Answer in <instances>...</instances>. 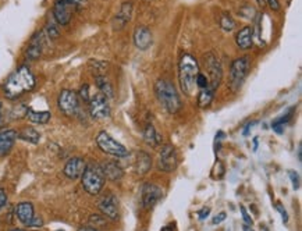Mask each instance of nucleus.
Masks as SVG:
<instances>
[{"label":"nucleus","instance_id":"f257e3e1","mask_svg":"<svg viewBox=\"0 0 302 231\" xmlns=\"http://www.w3.org/2000/svg\"><path fill=\"white\" fill-rule=\"evenodd\" d=\"M36 85V78L32 74L31 68L27 64H22L8 75L6 82L3 84V92L4 96L10 101L18 99L27 92H31Z\"/></svg>","mask_w":302,"mask_h":231},{"label":"nucleus","instance_id":"f03ea898","mask_svg":"<svg viewBox=\"0 0 302 231\" xmlns=\"http://www.w3.org/2000/svg\"><path fill=\"white\" fill-rule=\"evenodd\" d=\"M199 73V64L194 56L189 53H184L178 61V82L182 94L187 96L194 95L195 78Z\"/></svg>","mask_w":302,"mask_h":231},{"label":"nucleus","instance_id":"7ed1b4c3","mask_svg":"<svg viewBox=\"0 0 302 231\" xmlns=\"http://www.w3.org/2000/svg\"><path fill=\"white\" fill-rule=\"evenodd\" d=\"M154 94L161 106L170 115H175L181 110V99L175 87L167 80H159L154 84Z\"/></svg>","mask_w":302,"mask_h":231},{"label":"nucleus","instance_id":"20e7f679","mask_svg":"<svg viewBox=\"0 0 302 231\" xmlns=\"http://www.w3.org/2000/svg\"><path fill=\"white\" fill-rule=\"evenodd\" d=\"M105 181H106V178L102 170V166L99 164H88L81 176V183H82L84 190L91 195H98L103 188Z\"/></svg>","mask_w":302,"mask_h":231},{"label":"nucleus","instance_id":"39448f33","mask_svg":"<svg viewBox=\"0 0 302 231\" xmlns=\"http://www.w3.org/2000/svg\"><path fill=\"white\" fill-rule=\"evenodd\" d=\"M249 73V59L247 56H242L235 59L231 63L230 67V81L228 87L231 89V92H238L241 89L242 84L245 81V78L248 77Z\"/></svg>","mask_w":302,"mask_h":231},{"label":"nucleus","instance_id":"423d86ee","mask_svg":"<svg viewBox=\"0 0 302 231\" xmlns=\"http://www.w3.org/2000/svg\"><path fill=\"white\" fill-rule=\"evenodd\" d=\"M96 143L99 146V149L105 153H108L110 156L114 157H126L128 156V149L121 145L120 142H117L113 136L108 134L106 131H101L98 136H96Z\"/></svg>","mask_w":302,"mask_h":231},{"label":"nucleus","instance_id":"0eeeda50","mask_svg":"<svg viewBox=\"0 0 302 231\" xmlns=\"http://www.w3.org/2000/svg\"><path fill=\"white\" fill-rule=\"evenodd\" d=\"M57 105L59 109L64 116L67 117H73L77 116V113L80 112V99L77 92L71 91V89H63L57 99Z\"/></svg>","mask_w":302,"mask_h":231},{"label":"nucleus","instance_id":"6e6552de","mask_svg":"<svg viewBox=\"0 0 302 231\" xmlns=\"http://www.w3.org/2000/svg\"><path fill=\"white\" fill-rule=\"evenodd\" d=\"M205 67L208 70L209 85L213 89L219 88L223 78V68L220 60L216 57L213 52H209L205 55Z\"/></svg>","mask_w":302,"mask_h":231},{"label":"nucleus","instance_id":"1a4fd4ad","mask_svg":"<svg viewBox=\"0 0 302 231\" xmlns=\"http://www.w3.org/2000/svg\"><path fill=\"white\" fill-rule=\"evenodd\" d=\"M89 113L95 120H105L110 117V105H109L108 98L102 94H96L89 99Z\"/></svg>","mask_w":302,"mask_h":231},{"label":"nucleus","instance_id":"9d476101","mask_svg":"<svg viewBox=\"0 0 302 231\" xmlns=\"http://www.w3.org/2000/svg\"><path fill=\"white\" fill-rule=\"evenodd\" d=\"M178 164V155L173 145H164L159 153V169L166 173H171L177 169Z\"/></svg>","mask_w":302,"mask_h":231},{"label":"nucleus","instance_id":"9b49d317","mask_svg":"<svg viewBox=\"0 0 302 231\" xmlns=\"http://www.w3.org/2000/svg\"><path fill=\"white\" fill-rule=\"evenodd\" d=\"M75 8L67 0H56L53 6V17L59 25H68L73 18Z\"/></svg>","mask_w":302,"mask_h":231},{"label":"nucleus","instance_id":"f8f14e48","mask_svg":"<svg viewBox=\"0 0 302 231\" xmlns=\"http://www.w3.org/2000/svg\"><path fill=\"white\" fill-rule=\"evenodd\" d=\"M142 205L145 209H151L154 205L157 204V201L161 198V190L152 183H145L142 185Z\"/></svg>","mask_w":302,"mask_h":231},{"label":"nucleus","instance_id":"ddd939ff","mask_svg":"<svg viewBox=\"0 0 302 231\" xmlns=\"http://www.w3.org/2000/svg\"><path fill=\"white\" fill-rule=\"evenodd\" d=\"M43 46H45V31H39L29 41V45L25 50V57L28 60H38L42 56Z\"/></svg>","mask_w":302,"mask_h":231},{"label":"nucleus","instance_id":"4468645a","mask_svg":"<svg viewBox=\"0 0 302 231\" xmlns=\"http://www.w3.org/2000/svg\"><path fill=\"white\" fill-rule=\"evenodd\" d=\"M85 167H87V163H85L84 159H81V157H71V159H68L67 163L64 164L63 173L70 180H77V178H80L82 176Z\"/></svg>","mask_w":302,"mask_h":231},{"label":"nucleus","instance_id":"2eb2a0df","mask_svg":"<svg viewBox=\"0 0 302 231\" xmlns=\"http://www.w3.org/2000/svg\"><path fill=\"white\" fill-rule=\"evenodd\" d=\"M98 208L105 215V218L110 219V220L119 219V205H117V199L113 195H106L102 198L98 204Z\"/></svg>","mask_w":302,"mask_h":231},{"label":"nucleus","instance_id":"dca6fc26","mask_svg":"<svg viewBox=\"0 0 302 231\" xmlns=\"http://www.w3.org/2000/svg\"><path fill=\"white\" fill-rule=\"evenodd\" d=\"M18 138V132L13 128H6L0 131V157L6 156L13 149L14 143Z\"/></svg>","mask_w":302,"mask_h":231},{"label":"nucleus","instance_id":"f3484780","mask_svg":"<svg viewBox=\"0 0 302 231\" xmlns=\"http://www.w3.org/2000/svg\"><path fill=\"white\" fill-rule=\"evenodd\" d=\"M133 41H134L135 48L140 50H147L152 45V32L148 27H137L133 35Z\"/></svg>","mask_w":302,"mask_h":231},{"label":"nucleus","instance_id":"a211bd4d","mask_svg":"<svg viewBox=\"0 0 302 231\" xmlns=\"http://www.w3.org/2000/svg\"><path fill=\"white\" fill-rule=\"evenodd\" d=\"M131 15H133V3H130V1L123 3V6L120 7L119 13L116 14L113 20L114 29H123L126 27V24L130 22Z\"/></svg>","mask_w":302,"mask_h":231},{"label":"nucleus","instance_id":"6ab92c4d","mask_svg":"<svg viewBox=\"0 0 302 231\" xmlns=\"http://www.w3.org/2000/svg\"><path fill=\"white\" fill-rule=\"evenodd\" d=\"M235 43L237 46L242 50H249L254 45V32H252V27L248 25V27L241 28L237 35H235Z\"/></svg>","mask_w":302,"mask_h":231},{"label":"nucleus","instance_id":"aec40b11","mask_svg":"<svg viewBox=\"0 0 302 231\" xmlns=\"http://www.w3.org/2000/svg\"><path fill=\"white\" fill-rule=\"evenodd\" d=\"M15 216L24 226H28L34 219V206L31 202H21L15 206Z\"/></svg>","mask_w":302,"mask_h":231},{"label":"nucleus","instance_id":"412c9836","mask_svg":"<svg viewBox=\"0 0 302 231\" xmlns=\"http://www.w3.org/2000/svg\"><path fill=\"white\" fill-rule=\"evenodd\" d=\"M102 170H103L105 178L109 181H113V183L120 181L124 176V171L120 167V164H117V162H109L102 167Z\"/></svg>","mask_w":302,"mask_h":231},{"label":"nucleus","instance_id":"4be33fe9","mask_svg":"<svg viewBox=\"0 0 302 231\" xmlns=\"http://www.w3.org/2000/svg\"><path fill=\"white\" fill-rule=\"evenodd\" d=\"M144 141L148 146L152 148H157L161 143V135L156 131L152 124H147L144 128Z\"/></svg>","mask_w":302,"mask_h":231},{"label":"nucleus","instance_id":"5701e85b","mask_svg":"<svg viewBox=\"0 0 302 231\" xmlns=\"http://www.w3.org/2000/svg\"><path fill=\"white\" fill-rule=\"evenodd\" d=\"M152 167V157L149 156L147 152H140L137 155V162H135V170L140 176H145Z\"/></svg>","mask_w":302,"mask_h":231},{"label":"nucleus","instance_id":"b1692460","mask_svg":"<svg viewBox=\"0 0 302 231\" xmlns=\"http://www.w3.org/2000/svg\"><path fill=\"white\" fill-rule=\"evenodd\" d=\"M215 94L216 89L212 88L210 85H208L206 88L201 89V92L198 95V106L202 108V109L210 106V103L213 102V99H215Z\"/></svg>","mask_w":302,"mask_h":231},{"label":"nucleus","instance_id":"393cba45","mask_svg":"<svg viewBox=\"0 0 302 231\" xmlns=\"http://www.w3.org/2000/svg\"><path fill=\"white\" fill-rule=\"evenodd\" d=\"M25 117L34 124H46L50 120L52 115H50V112H38V110L28 109Z\"/></svg>","mask_w":302,"mask_h":231},{"label":"nucleus","instance_id":"a878e982","mask_svg":"<svg viewBox=\"0 0 302 231\" xmlns=\"http://www.w3.org/2000/svg\"><path fill=\"white\" fill-rule=\"evenodd\" d=\"M18 138L22 139V141H25V142L36 145L40 141V134L34 127H25V128L21 129L20 132H18Z\"/></svg>","mask_w":302,"mask_h":231},{"label":"nucleus","instance_id":"bb28decb","mask_svg":"<svg viewBox=\"0 0 302 231\" xmlns=\"http://www.w3.org/2000/svg\"><path fill=\"white\" fill-rule=\"evenodd\" d=\"M95 81H96V87L99 88L102 95H105L106 98L113 96V87H112V84L109 82V80L105 75H96Z\"/></svg>","mask_w":302,"mask_h":231},{"label":"nucleus","instance_id":"cd10ccee","mask_svg":"<svg viewBox=\"0 0 302 231\" xmlns=\"http://www.w3.org/2000/svg\"><path fill=\"white\" fill-rule=\"evenodd\" d=\"M293 112H294V109H291L287 113V115L282 116V117H279V118H276L275 121H273V124H272V128H273V131H276L277 134H282L283 131H284V124L289 121L290 118H291V115H293Z\"/></svg>","mask_w":302,"mask_h":231},{"label":"nucleus","instance_id":"c85d7f7f","mask_svg":"<svg viewBox=\"0 0 302 231\" xmlns=\"http://www.w3.org/2000/svg\"><path fill=\"white\" fill-rule=\"evenodd\" d=\"M219 24H220L223 31H227V32L233 31L235 28V21L230 14H222L220 18H219Z\"/></svg>","mask_w":302,"mask_h":231},{"label":"nucleus","instance_id":"c756f323","mask_svg":"<svg viewBox=\"0 0 302 231\" xmlns=\"http://www.w3.org/2000/svg\"><path fill=\"white\" fill-rule=\"evenodd\" d=\"M195 85L198 87V88H206L209 85V80H208V77L206 75L203 74V73H198V75H196V78H195Z\"/></svg>","mask_w":302,"mask_h":231},{"label":"nucleus","instance_id":"7c9ffc66","mask_svg":"<svg viewBox=\"0 0 302 231\" xmlns=\"http://www.w3.org/2000/svg\"><path fill=\"white\" fill-rule=\"evenodd\" d=\"M77 95H78V98H81L84 102H89V99H91V95H89V85L84 84Z\"/></svg>","mask_w":302,"mask_h":231},{"label":"nucleus","instance_id":"2f4dec72","mask_svg":"<svg viewBox=\"0 0 302 231\" xmlns=\"http://www.w3.org/2000/svg\"><path fill=\"white\" fill-rule=\"evenodd\" d=\"M45 31H46L47 36L52 38V39H56V38L59 36V29H57V27H56L54 24H49Z\"/></svg>","mask_w":302,"mask_h":231},{"label":"nucleus","instance_id":"473e14b6","mask_svg":"<svg viewBox=\"0 0 302 231\" xmlns=\"http://www.w3.org/2000/svg\"><path fill=\"white\" fill-rule=\"evenodd\" d=\"M89 66L94 68V73H102V70L106 67V63H103V61L99 60H91L89 61Z\"/></svg>","mask_w":302,"mask_h":231},{"label":"nucleus","instance_id":"72a5a7b5","mask_svg":"<svg viewBox=\"0 0 302 231\" xmlns=\"http://www.w3.org/2000/svg\"><path fill=\"white\" fill-rule=\"evenodd\" d=\"M289 174L291 181H293V188H294V190H298V188H300V176H298V173L294 170H290Z\"/></svg>","mask_w":302,"mask_h":231},{"label":"nucleus","instance_id":"f704fd0d","mask_svg":"<svg viewBox=\"0 0 302 231\" xmlns=\"http://www.w3.org/2000/svg\"><path fill=\"white\" fill-rule=\"evenodd\" d=\"M240 211H241V213H242V219H244L245 225H249V226L254 225V220L251 219V216L248 215V212H247V209H245L244 206H240Z\"/></svg>","mask_w":302,"mask_h":231},{"label":"nucleus","instance_id":"c9c22d12","mask_svg":"<svg viewBox=\"0 0 302 231\" xmlns=\"http://www.w3.org/2000/svg\"><path fill=\"white\" fill-rule=\"evenodd\" d=\"M43 226V220L39 216H34V219L31 220V223L27 227H32V229H40Z\"/></svg>","mask_w":302,"mask_h":231},{"label":"nucleus","instance_id":"e433bc0d","mask_svg":"<svg viewBox=\"0 0 302 231\" xmlns=\"http://www.w3.org/2000/svg\"><path fill=\"white\" fill-rule=\"evenodd\" d=\"M67 1L71 4V6L74 7L75 11L81 10L82 7L85 6V3H87V0H67Z\"/></svg>","mask_w":302,"mask_h":231},{"label":"nucleus","instance_id":"4c0bfd02","mask_svg":"<svg viewBox=\"0 0 302 231\" xmlns=\"http://www.w3.org/2000/svg\"><path fill=\"white\" fill-rule=\"evenodd\" d=\"M276 208H277V211L280 212V215H282L283 223H287V222H289V215H287V211H286V209H284L280 204L276 205Z\"/></svg>","mask_w":302,"mask_h":231},{"label":"nucleus","instance_id":"58836bf2","mask_svg":"<svg viewBox=\"0 0 302 231\" xmlns=\"http://www.w3.org/2000/svg\"><path fill=\"white\" fill-rule=\"evenodd\" d=\"M7 204V194H6V191L4 190H1L0 188V212H1V209L6 206Z\"/></svg>","mask_w":302,"mask_h":231},{"label":"nucleus","instance_id":"ea45409f","mask_svg":"<svg viewBox=\"0 0 302 231\" xmlns=\"http://www.w3.org/2000/svg\"><path fill=\"white\" fill-rule=\"evenodd\" d=\"M268 1L269 7L272 8V10H275V11H279L280 10V3H279V0H266Z\"/></svg>","mask_w":302,"mask_h":231},{"label":"nucleus","instance_id":"a19ab883","mask_svg":"<svg viewBox=\"0 0 302 231\" xmlns=\"http://www.w3.org/2000/svg\"><path fill=\"white\" fill-rule=\"evenodd\" d=\"M209 215H210V208H203V209H201V211L198 212V216H199L201 220H205Z\"/></svg>","mask_w":302,"mask_h":231},{"label":"nucleus","instance_id":"79ce46f5","mask_svg":"<svg viewBox=\"0 0 302 231\" xmlns=\"http://www.w3.org/2000/svg\"><path fill=\"white\" fill-rule=\"evenodd\" d=\"M223 220H226V213L222 212L220 215H217L215 219H213V225H219V223H222Z\"/></svg>","mask_w":302,"mask_h":231},{"label":"nucleus","instance_id":"37998d69","mask_svg":"<svg viewBox=\"0 0 302 231\" xmlns=\"http://www.w3.org/2000/svg\"><path fill=\"white\" fill-rule=\"evenodd\" d=\"M255 124H256V121L248 122V124L245 125V128H244V131H242V134H244V135H248V134H249V129L252 128V125H255Z\"/></svg>","mask_w":302,"mask_h":231},{"label":"nucleus","instance_id":"c03bdc74","mask_svg":"<svg viewBox=\"0 0 302 231\" xmlns=\"http://www.w3.org/2000/svg\"><path fill=\"white\" fill-rule=\"evenodd\" d=\"M77 231H98V230H96V229H94V227L85 226V227H81V229H78Z\"/></svg>","mask_w":302,"mask_h":231},{"label":"nucleus","instance_id":"a18cd8bd","mask_svg":"<svg viewBox=\"0 0 302 231\" xmlns=\"http://www.w3.org/2000/svg\"><path fill=\"white\" fill-rule=\"evenodd\" d=\"M161 231H175V230L173 226H166V227H163V229H161Z\"/></svg>","mask_w":302,"mask_h":231},{"label":"nucleus","instance_id":"49530a36","mask_svg":"<svg viewBox=\"0 0 302 231\" xmlns=\"http://www.w3.org/2000/svg\"><path fill=\"white\" fill-rule=\"evenodd\" d=\"M242 230H244V231H254V230H252V227H249L248 225L242 226Z\"/></svg>","mask_w":302,"mask_h":231},{"label":"nucleus","instance_id":"de8ad7c7","mask_svg":"<svg viewBox=\"0 0 302 231\" xmlns=\"http://www.w3.org/2000/svg\"><path fill=\"white\" fill-rule=\"evenodd\" d=\"M258 3H259V6L265 7V3H266V0H256Z\"/></svg>","mask_w":302,"mask_h":231},{"label":"nucleus","instance_id":"09e8293b","mask_svg":"<svg viewBox=\"0 0 302 231\" xmlns=\"http://www.w3.org/2000/svg\"><path fill=\"white\" fill-rule=\"evenodd\" d=\"M298 159H300V162H301V148L298 149Z\"/></svg>","mask_w":302,"mask_h":231},{"label":"nucleus","instance_id":"8fccbe9b","mask_svg":"<svg viewBox=\"0 0 302 231\" xmlns=\"http://www.w3.org/2000/svg\"><path fill=\"white\" fill-rule=\"evenodd\" d=\"M0 122H1V103H0Z\"/></svg>","mask_w":302,"mask_h":231},{"label":"nucleus","instance_id":"3c124183","mask_svg":"<svg viewBox=\"0 0 302 231\" xmlns=\"http://www.w3.org/2000/svg\"><path fill=\"white\" fill-rule=\"evenodd\" d=\"M11 231H25V230H21V229H14V230H11Z\"/></svg>","mask_w":302,"mask_h":231}]
</instances>
